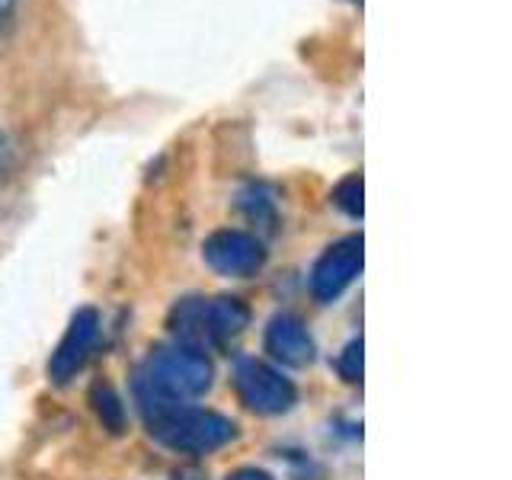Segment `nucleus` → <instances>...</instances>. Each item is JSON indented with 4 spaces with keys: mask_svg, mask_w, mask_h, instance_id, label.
<instances>
[{
    "mask_svg": "<svg viewBox=\"0 0 512 480\" xmlns=\"http://www.w3.org/2000/svg\"><path fill=\"white\" fill-rule=\"evenodd\" d=\"M346 4H362V0H346Z\"/></svg>",
    "mask_w": 512,
    "mask_h": 480,
    "instance_id": "obj_16",
    "label": "nucleus"
},
{
    "mask_svg": "<svg viewBox=\"0 0 512 480\" xmlns=\"http://www.w3.org/2000/svg\"><path fill=\"white\" fill-rule=\"evenodd\" d=\"M215 368L205 352L189 346H164L154 349L144 362L138 381L148 384L151 391L173 397V400H192L212 388Z\"/></svg>",
    "mask_w": 512,
    "mask_h": 480,
    "instance_id": "obj_3",
    "label": "nucleus"
},
{
    "mask_svg": "<svg viewBox=\"0 0 512 480\" xmlns=\"http://www.w3.org/2000/svg\"><path fill=\"white\" fill-rule=\"evenodd\" d=\"M240 208L253 218V221H276V205H272V199L266 196L263 186H250L240 192Z\"/></svg>",
    "mask_w": 512,
    "mask_h": 480,
    "instance_id": "obj_11",
    "label": "nucleus"
},
{
    "mask_svg": "<svg viewBox=\"0 0 512 480\" xmlns=\"http://www.w3.org/2000/svg\"><path fill=\"white\" fill-rule=\"evenodd\" d=\"M202 260L212 266L218 276L250 279L266 266V244L250 231L221 228L202 240Z\"/></svg>",
    "mask_w": 512,
    "mask_h": 480,
    "instance_id": "obj_5",
    "label": "nucleus"
},
{
    "mask_svg": "<svg viewBox=\"0 0 512 480\" xmlns=\"http://www.w3.org/2000/svg\"><path fill=\"white\" fill-rule=\"evenodd\" d=\"M336 372H340L343 381H349V384L362 381V340H352L343 349V356L336 359Z\"/></svg>",
    "mask_w": 512,
    "mask_h": 480,
    "instance_id": "obj_12",
    "label": "nucleus"
},
{
    "mask_svg": "<svg viewBox=\"0 0 512 480\" xmlns=\"http://www.w3.org/2000/svg\"><path fill=\"white\" fill-rule=\"evenodd\" d=\"M330 199H333V205L340 208V212H346L349 218H362V212H365V202H362V173H349V176H343V180L333 186Z\"/></svg>",
    "mask_w": 512,
    "mask_h": 480,
    "instance_id": "obj_10",
    "label": "nucleus"
},
{
    "mask_svg": "<svg viewBox=\"0 0 512 480\" xmlns=\"http://www.w3.org/2000/svg\"><path fill=\"white\" fill-rule=\"evenodd\" d=\"M266 352L282 365H311L317 356V343L304 320L295 314H276L266 327Z\"/></svg>",
    "mask_w": 512,
    "mask_h": 480,
    "instance_id": "obj_8",
    "label": "nucleus"
},
{
    "mask_svg": "<svg viewBox=\"0 0 512 480\" xmlns=\"http://www.w3.org/2000/svg\"><path fill=\"white\" fill-rule=\"evenodd\" d=\"M362 234H349L343 240L330 244L324 253L317 256V263L311 269V295L320 304H330L340 298L346 288L356 282V276L362 272V260H365V250H362Z\"/></svg>",
    "mask_w": 512,
    "mask_h": 480,
    "instance_id": "obj_6",
    "label": "nucleus"
},
{
    "mask_svg": "<svg viewBox=\"0 0 512 480\" xmlns=\"http://www.w3.org/2000/svg\"><path fill=\"white\" fill-rule=\"evenodd\" d=\"M16 7H20V0H0V32H4L13 20Z\"/></svg>",
    "mask_w": 512,
    "mask_h": 480,
    "instance_id": "obj_14",
    "label": "nucleus"
},
{
    "mask_svg": "<svg viewBox=\"0 0 512 480\" xmlns=\"http://www.w3.org/2000/svg\"><path fill=\"white\" fill-rule=\"evenodd\" d=\"M250 324V308L234 295L218 298H183L170 311V333L180 346L205 352L208 346L228 343Z\"/></svg>",
    "mask_w": 512,
    "mask_h": 480,
    "instance_id": "obj_2",
    "label": "nucleus"
},
{
    "mask_svg": "<svg viewBox=\"0 0 512 480\" xmlns=\"http://www.w3.org/2000/svg\"><path fill=\"white\" fill-rule=\"evenodd\" d=\"M90 404L96 410V416H100L103 429H109L112 436H122L125 432V404L119 391L112 388L109 381H96L90 388Z\"/></svg>",
    "mask_w": 512,
    "mask_h": 480,
    "instance_id": "obj_9",
    "label": "nucleus"
},
{
    "mask_svg": "<svg viewBox=\"0 0 512 480\" xmlns=\"http://www.w3.org/2000/svg\"><path fill=\"white\" fill-rule=\"evenodd\" d=\"M96 340H100V314L96 308H80L55 346L52 359H48V378L55 384H68L87 365Z\"/></svg>",
    "mask_w": 512,
    "mask_h": 480,
    "instance_id": "obj_7",
    "label": "nucleus"
},
{
    "mask_svg": "<svg viewBox=\"0 0 512 480\" xmlns=\"http://www.w3.org/2000/svg\"><path fill=\"white\" fill-rule=\"evenodd\" d=\"M135 397L151 436L180 455H212L234 439V423L215 410L192 407L189 400H173L135 381Z\"/></svg>",
    "mask_w": 512,
    "mask_h": 480,
    "instance_id": "obj_1",
    "label": "nucleus"
},
{
    "mask_svg": "<svg viewBox=\"0 0 512 480\" xmlns=\"http://www.w3.org/2000/svg\"><path fill=\"white\" fill-rule=\"evenodd\" d=\"M234 391L240 404L260 416H279L288 413L298 400V388L292 378H285L276 365L263 359H240L234 365Z\"/></svg>",
    "mask_w": 512,
    "mask_h": 480,
    "instance_id": "obj_4",
    "label": "nucleus"
},
{
    "mask_svg": "<svg viewBox=\"0 0 512 480\" xmlns=\"http://www.w3.org/2000/svg\"><path fill=\"white\" fill-rule=\"evenodd\" d=\"M4 160H7V135L0 132V167H4Z\"/></svg>",
    "mask_w": 512,
    "mask_h": 480,
    "instance_id": "obj_15",
    "label": "nucleus"
},
{
    "mask_svg": "<svg viewBox=\"0 0 512 480\" xmlns=\"http://www.w3.org/2000/svg\"><path fill=\"white\" fill-rule=\"evenodd\" d=\"M228 480H276V477L266 474L263 468H240V471L228 474Z\"/></svg>",
    "mask_w": 512,
    "mask_h": 480,
    "instance_id": "obj_13",
    "label": "nucleus"
}]
</instances>
